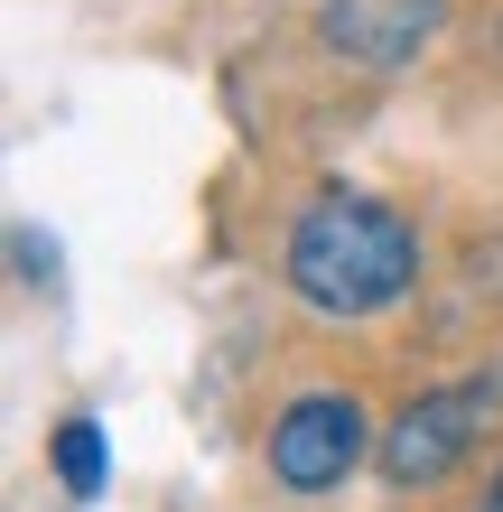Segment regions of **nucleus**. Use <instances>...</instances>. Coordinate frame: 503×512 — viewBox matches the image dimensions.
I'll return each mask as SVG.
<instances>
[{
  "instance_id": "obj_7",
  "label": "nucleus",
  "mask_w": 503,
  "mask_h": 512,
  "mask_svg": "<svg viewBox=\"0 0 503 512\" xmlns=\"http://www.w3.org/2000/svg\"><path fill=\"white\" fill-rule=\"evenodd\" d=\"M476 512H494V503H476Z\"/></svg>"
},
{
  "instance_id": "obj_3",
  "label": "nucleus",
  "mask_w": 503,
  "mask_h": 512,
  "mask_svg": "<svg viewBox=\"0 0 503 512\" xmlns=\"http://www.w3.org/2000/svg\"><path fill=\"white\" fill-rule=\"evenodd\" d=\"M354 457H364V410H354V391H308V401L280 410V429H271V475H280L289 494L345 485Z\"/></svg>"
},
{
  "instance_id": "obj_1",
  "label": "nucleus",
  "mask_w": 503,
  "mask_h": 512,
  "mask_svg": "<svg viewBox=\"0 0 503 512\" xmlns=\"http://www.w3.org/2000/svg\"><path fill=\"white\" fill-rule=\"evenodd\" d=\"M410 280H420V243H410V224L392 205H373V196L327 187L289 224V289H299L317 317H373V308H392V298H410Z\"/></svg>"
},
{
  "instance_id": "obj_2",
  "label": "nucleus",
  "mask_w": 503,
  "mask_h": 512,
  "mask_svg": "<svg viewBox=\"0 0 503 512\" xmlns=\"http://www.w3.org/2000/svg\"><path fill=\"white\" fill-rule=\"evenodd\" d=\"M494 382H448V391H420L392 429H382V475L392 485H438V475H457L466 457L485 447L494 429Z\"/></svg>"
},
{
  "instance_id": "obj_5",
  "label": "nucleus",
  "mask_w": 503,
  "mask_h": 512,
  "mask_svg": "<svg viewBox=\"0 0 503 512\" xmlns=\"http://www.w3.org/2000/svg\"><path fill=\"white\" fill-rule=\"evenodd\" d=\"M56 475H66V494L103 485V429L94 419H66V429H56Z\"/></svg>"
},
{
  "instance_id": "obj_6",
  "label": "nucleus",
  "mask_w": 503,
  "mask_h": 512,
  "mask_svg": "<svg viewBox=\"0 0 503 512\" xmlns=\"http://www.w3.org/2000/svg\"><path fill=\"white\" fill-rule=\"evenodd\" d=\"M485 503H494V512H503V475H494V485H485Z\"/></svg>"
},
{
  "instance_id": "obj_4",
  "label": "nucleus",
  "mask_w": 503,
  "mask_h": 512,
  "mask_svg": "<svg viewBox=\"0 0 503 512\" xmlns=\"http://www.w3.org/2000/svg\"><path fill=\"white\" fill-rule=\"evenodd\" d=\"M429 0H327V47L373 56V66H401L410 47L429 38Z\"/></svg>"
}]
</instances>
